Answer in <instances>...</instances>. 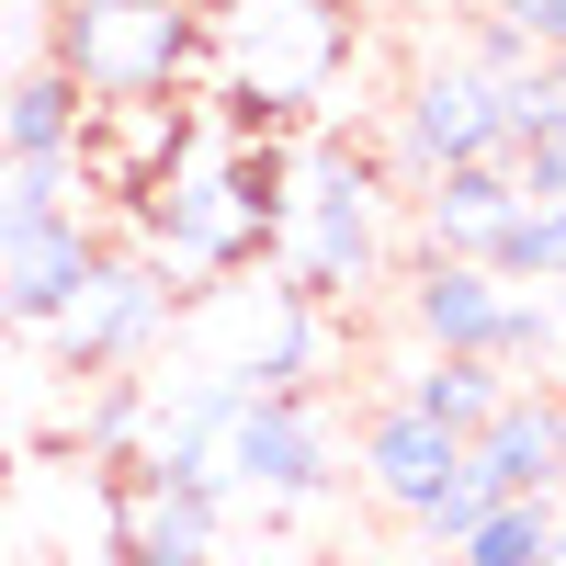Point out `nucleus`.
Listing matches in <instances>:
<instances>
[{
  "label": "nucleus",
  "mask_w": 566,
  "mask_h": 566,
  "mask_svg": "<svg viewBox=\"0 0 566 566\" xmlns=\"http://www.w3.org/2000/svg\"><path fill=\"white\" fill-rule=\"evenodd\" d=\"M272 239H283V159H239V148L205 136V148L148 193V261L159 272L216 283V272L261 261Z\"/></svg>",
  "instance_id": "f257e3e1"
},
{
  "label": "nucleus",
  "mask_w": 566,
  "mask_h": 566,
  "mask_svg": "<svg viewBox=\"0 0 566 566\" xmlns=\"http://www.w3.org/2000/svg\"><path fill=\"white\" fill-rule=\"evenodd\" d=\"M283 295H363V283H386L397 239H386V170L352 159V148H306L295 170H283Z\"/></svg>",
  "instance_id": "f03ea898"
},
{
  "label": "nucleus",
  "mask_w": 566,
  "mask_h": 566,
  "mask_svg": "<svg viewBox=\"0 0 566 566\" xmlns=\"http://www.w3.org/2000/svg\"><path fill=\"white\" fill-rule=\"evenodd\" d=\"M216 57L193 0H57V45L45 69L80 80V103H170L181 80Z\"/></svg>",
  "instance_id": "7ed1b4c3"
},
{
  "label": "nucleus",
  "mask_w": 566,
  "mask_h": 566,
  "mask_svg": "<svg viewBox=\"0 0 566 566\" xmlns=\"http://www.w3.org/2000/svg\"><path fill=\"white\" fill-rule=\"evenodd\" d=\"M408 340L419 352H476V363H510V374H566V340L544 295H522V283H499L488 261H419L408 272Z\"/></svg>",
  "instance_id": "20e7f679"
},
{
  "label": "nucleus",
  "mask_w": 566,
  "mask_h": 566,
  "mask_svg": "<svg viewBox=\"0 0 566 566\" xmlns=\"http://www.w3.org/2000/svg\"><path fill=\"white\" fill-rule=\"evenodd\" d=\"M205 45L227 57V103L306 114L328 91V69H340V45H352V12L340 0H216Z\"/></svg>",
  "instance_id": "39448f33"
},
{
  "label": "nucleus",
  "mask_w": 566,
  "mask_h": 566,
  "mask_svg": "<svg viewBox=\"0 0 566 566\" xmlns=\"http://www.w3.org/2000/svg\"><path fill=\"white\" fill-rule=\"evenodd\" d=\"M464 159H510V80L442 57V69H419V80H408L397 136H386V170L419 193L431 170H464Z\"/></svg>",
  "instance_id": "423d86ee"
},
{
  "label": "nucleus",
  "mask_w": 566,
  "mask_h": 566,
  "mask_svg": "<svg viewBox=\"0 0 566 566\" xmlns=\"http://www.w3.org/2000/svg\"><path fill=\"white\" fill-rule=\"evenodd\" d=\"M159 328H170V272H159L148 250H103L91 283L57 306L45 340H57L69 374H136V363L159 352Z\"/></svg>",
  "instance_id": "0eeeda50"
},
{
  "label": "nucleus",
  "mask_w": 566,
  "mask_h": 566,
  "mask_svg": "<svg viewBox=\"0 0 566 566\" xmlns=\"http://www.w3.org/2000/svg\"><path fill=\"white\" fill-rule=\"evenodd\" d=\"M340 476V442H328V408L317 397H261L239 408V431H227V488L261 499V510H295Z\"/></svg>",
  "instance_id": "6e6552de"
},
{
  "label": "nucleus",
  "mask_w": 566,
  "mask_h": 566,
  "mask_svg": "<svg viewBox=\"0 0 566 566\" xmlns=\"http://www.w3.org/2000/svg\"><path fill=\"white\" fill-rule=\"evenodd\" d=\"M216 522H227V488L159 476V464L125 453V476H114V555L125 566H216Z\"/></svg>",
  "instance_id": "1a4fd4ad"
},
{
  "label": "nucleus",
  "mask_w": 566,
  "mask_h": 566,
  "mask_svg": "<svg viewBox=\"0 0 566 566\" xmlns=\"http://www.w3.org/2000/svg\"><path fill=\"white\" fill-rule=\"evenodd\" d=\"M464 464V442L442 431V419H419V408H374L363 419V442H352V476H363V499L374 510H397V522H419V510L442 499V476Z\"/></svg>",
  "instance_id": "9d476101"
},
{
  "label": "nucleus",
  "mask_w": 566,
  "mask_h": 566,
  "mask_svg": "<svg viewBox=\"0 0 566 566\" xmlns=\"http://www.w3.org/2000/svg\"><path fill=\"white\" fill-rule=\"evenodd\" d=\"M103 239H91V216H34L23 239H0V328H57V306L91 283Z\"/></svg>",
  "instance_id": "9b49d317"
},
{
  "label": "nucleus",
  "mask_w": 566,
  "mask_h": 566,
  "mask_svg": "<svg viewBox=\"0 0 566 566\" xmlns=\"http://www.w3.org/2000/svg\"><path fill=\"white\" fill-rule=\"evenodd\" d=\"M522 216V181L510 159H464V170H431L419 181V261H488Z\"/></svg>",
  "instance_id": "f8f14e48"
},
{
  "label": "nucleus",
  "mask_w": 566,
  "mask_h": 566,
  "mask_svg": "<svg viewBox=\"0 0 566 566\" xmlns=\"http://www.w3.org/2000/svg\"><path fill=\"white\" fill-rule=\"evenodd\" d=\"M464 476L488 499H555V386H510L488 431H464Z\"/></svg>",
  "instance_id": "ddd939ff"
},
{
  "label": "nucleus",
  "mask_w": 566,
  "mask_h": 566,
  "mask_svg": "<svg viewBox=\"0 0 566 566\" xmlns=\"http://www.w3.org/2000/svg\"><path fill=\"white\" fill-rule=\"evenodd\" d=\"M510 386H522V374H510V363H476V352H419V363H397V408H419V419H442V431L464 442V431H488V419H499V397Z\"/></svg>",
  "instance_id": "4468645a"
},
{
  "label": "nucleus",
  "mask_w": 566,
  "mask_h": 566,
  "mask_svg": "<svg viewBox=\"0 0 566 566\" xmlns=\"http://www.w3.org/2000/svg\"><path fill=\"white\" fill-rule=\"evenodd\" d=\"M80 136H91V103H80V80L69 69H23L12 91H0V159H80Z\"/></svg>",
  "instance_id": "2eb2a0df"
},
{
  "label": "nucleus",
  "mask_w": 566,
  "mask_h": 566,
  "mask_svg": "<svg viewBox=\"0 0 566 566\" xmlns=\"http://www.w3.org/2000/svg\"><path fill=\"white\" fill-rule=\"evenodd\" d=\"M317 363H328V306H317V295H283V306H272V340H261L239 374H250L261 397H317Z\"/></svg>",
  "instance_id": "dca6fc26"
},
{
  "label": "nucleus",
  "mask_w": 566,
  "mask_h": 566,
  "mask_svg": "<svg viewBox=\"0 0 566 566\" xmlns=\"http://www.w3.org/2000/svg\"><path fill=\"white\" fill-rule=\"evenodd\" d=\"M80 386H91V397H80V453H91V464H125L136 442H148V408H159V397L136 386V374H80Z\"/></svg>",
  "instance_id": "f3484780"
},
{
  "label": "nucleus",
  "mask_w": 566,
  "mask_h": 566,
  "mask_svg": "<svg viewBox=\"0 0 566 566\" xmlns=\"http://www.w3.org/2000/svg\"><path fill=\"white\" fill-rule=\"evenodd\" d=\"M488 272L522 283V295H544V283L566 272V205H522V216H510V239L488 250Z\"/></svg>",
  "instance_id": "a211bd4d"
},
{
  "label": "nucleus",
  "mask_w": 566,
  "mask_h": 566,
  "mask_svg": "<svg viewBox=\"0 0 566 566\" xmlns=\"http://www.w3.org/2000/svg\"><path fill=\"white\" fill-rule=\"evenodd\" d=\"M488 510H499V499H488V488H476V476H464V464H453V476H442V499H431V510H419V522H408V533H419V544H431V555H453L464 533H476V522H488Z\"/></svg>",
  "instance_id": "6ab92c4d"
},
{
  "label": "nucleus",
  "mask_w": 566,
  "mask_h": 566,
  "mask_svg": "<svg viewBox=\"0 0 566 566\" xmlns=\"http://www.w3.org/2000/svg\"><path fill=\"white\" fill-rule=\"evenodd\" d=\"M510 181H522V205H566V114L510 148Z\"/></svg>",
  "instance_id": "aec40b11"
},
{
  "label": "nucleus",
  "mask_w": 566,
  "mask_h": 566,
  "mask_svg": "<svg viewBox=\"0 0 566 566\" xmlns=\"http://www.w3.org/2000/svg\"><path fill=\"white\" fill-rule=\"evenodd\" d=\"M464 69H488V80H533V69H544V45H533V34H510L499 12H476V23H464Z\"/></svg>",
  "instance_id": "412c9836"
},
{
  "label": "nucleus",
  "mask_w": 566,
  "mask_h": 566,
  "mask_svg": "<svg viewBox=\"0 0 566 566\" xmlns=\"http://www.w3.org/2000/svg\"><path fill=\"white\" fill-rule=\"evenodd\" d=\"M476 12H499L510 34H533L544 57H555V45H566V0H476Z\"/></svg>",
  "instance_id": "4be33fe9"
},
{
  "label": "nucleus",
  "mask_w": 566,
  "mask_h": 566,
  "mask_svg": "<svg viewBox=\"0 0 566 566\" xmlns=\"http://www.w3.org/2000/svg\"><path fill=\"white\" fill-rule=\"evenodd\" d=\"M555 488H566V386H555Z\"/></svg>",
  "instance_id": "5701e85b"
},
{
  "label": "nucleus",
  "mask_w": 566,
  "mask_h": 566,
  "mask_svg": "<svg viewBox=\"0 0 566 566\" xmlns=\"http://www.w3.org/2000/svg\"><path fill=\"white\" fill-rule=\"evenodd\" d=\"M0 419H12V328H0Z\"/></svg>",
  "instance_id": "b1692460"
},
{
  "label": "nucleus",
  "mask_w": 566,
  "mask_h": 566,
  "mask_svg": "<svg viewBox=\"0 0 566 566\" xmlns=\"http://www.w3.org/2000/svg\"><path fill=\"white\" fill-rule=\"evenodd\" d=\"M544 80H555V91H566V45H555V57H544Z\"/></svg>",
  "instance_id": "393cba45"
},
{
  "label": "nucleus",
  "mask_w": 566,
  "mask_h": 566,
  "mask_svg": "<svg viewBox=\"0 0 566 566\" xmlns=\"http://www.w3.org/2000/svg\"><path fill=\"white\" fill-rule=\"evenodd\" d=\"M555 544H566V488H555Z\"/></svg>",
  "instance_id": "a878e982"
},
{
  "label": "nucleus",
  "mask_w": 566,
  "mask_h": 566,
  "mask_svg": "<svg viewBox=\"0 0 566 566\" xmlns=\"http://www.w3.org/2000/svg\"><path fill=\"white\" fill-rule=\"evenodd\" d=\"M533 566H566V544H544V555H533Z\"/></svg>",
  "instance_id": "bb28decb"
}]
</instances>
